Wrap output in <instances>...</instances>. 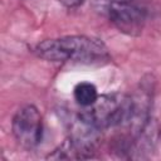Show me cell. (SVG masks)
Segmentation results:
<instances>
[{
    "instance_id": "obj_6",
    "label": "cell",
    "mask_w": 161,
    "mask_h": 161,
    "mask_svg": "<svg viewBox=\"0 0 161 161\" xmlns=\"http://www.w3.org/2000/svg\"><path fill=\"white\" fill-rule=\"evenodd\" d=\"M58 1L67 8H77L83 3V0H58Z\"/></svg>"
},
{
    "instance_id": "obj_1",
    "label": "cell",
    "mask_w": 161,
    "mask_h": 161,
    "mask_svg": "<svg viewBox=\"0 0 161 161\" xmlns=\"http://www.w3.org/2000/svg\"><path fill=\"white\" fill-rule=\"evenodd\" d=\"M34 53L55 63H80L101 64L109 60V52L106 44L87 35H67L47 39L34 47Z\"/></svg>"
},
{
    "instance_id": "obj_5",
    "label": "cell",
    "mask_w": 161,
    "mask_h": 161,
    "mask_svg": "<svg viewBox=\"0 0 161 161\" xmlns=\"http://www.w3.org/2000/svg\"><path fill=\"white\" fill-rule=\"evenodd\" d=\"M73 97H74V101L80 107L86 108V107H91L92 104H94L99 96H98L97 88L93 83L79 82L78 84H75V87L73 89Z\"/></svg>"
},
{
    "instance_id": "obj_3",
    "label": "cell",
    "mask_w": 161,
    "mask_h": 161,
    "mask_svg": "<svg viewBox=\"0 0 161 161\" xmlns=\"http://www.w3.org/2000/svg\"><path fill=\"white\" fill-rule=\"evenodd\" d=\"M11 131L24 148L36 147L43 138V117L39 109L33 104L20 107L13 117Z\"/></svg>"
},
{
    "instance_id": "obj_7",
    "label": "cell",
    "mask_w": 161,
    "mask_h": 161,
    "mask_svg": "<svg viewBox=\"0 0 161 161\" xmlns=\"http://www.w3.org/2000/svg\"><path fill=\"white\" fill-rule=\"evenodd\" d=\"M132 1H135V0H132Z\"/></svg>"
},
{
    "instance_id": "obj_2",
    "label": "cell",
    "mask_w": 161,
    "mask_h": 161,
    "mask_svg": "<svg viewBox=\"0 0 161 161\" xmlns=\"http://www.w3.org/2000/svg\"><path fill=\"white\" fill-rule=\"evenodd\" d=\"M98 9L122 33L136 35L146 21V10L132 0H102Z\"/></svg>"
},
{
    "instance_id": "obj_4",
    "label": "cell",
    "mask_w": 161,
    "mask_h": 161,
    "mask_svg": "<svg viewBox=\"0 0 161 161\" xmlns=\"http://www.w3.org/2000/svg\"><path fill=\"white\" fill-rule=\"evenodd\" d=\"M92 151L88 148L80 146L79 143L74 142L72 138H67L60 146H58L53 153L48 156V158L52 160H83V158H91L93 157Z\"/></svg>"
}]
</instances>
